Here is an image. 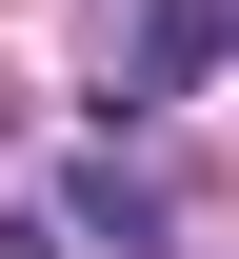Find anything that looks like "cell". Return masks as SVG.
I'll use <instances>...</instances> for the list:
<instances>
[{"label":"cell","instance_id":"cell-1","mask_svg":"<svg viewBox=\"0 0 239 259\" xmlns=\"http://www.w3.org/2000/svg\"><path fill=\"white\" fill-rule=\"evenodd\" d=\"M200 60H219V0H139V40H120V100H100V120H160V100H200Z\"/></svg>","mask_w":239,"mask_h":259},{"label":"cell","instance_id":"cell-2","mask_svg":"<svg viewBox=\"0 0 239 259\" xmlns=\"http://www.w3.org/2000/svg\"><path fill=\"white\" fill-rule=\"evenodd\" d=\"M160 220H179V199L139 180V160H80V180H60V239H120V259H139Z\"/></svg>","mask_w":239,"mask_h":259}]
</instances>
